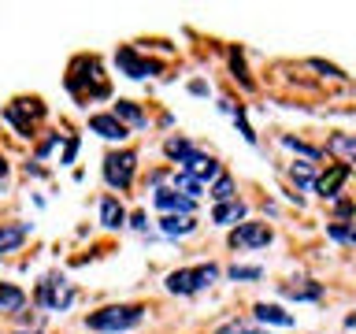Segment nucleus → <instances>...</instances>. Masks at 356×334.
<instances>
[{"label":"nucleus","mask_w":356,"mask_h":334,"mask_svg":"<svg viewBox=\"0 0 356 334\" xmlns=\"http://www.w3.org/2000/svg\"><path fill=\"white\" fill-rule=\"evenodd\" d=\"M78 71H86V74H67V89L78 97V100H100V97H108V82H104V71H100V60L97 56H78L74 60Z\"/></svg>","instance_id":"obj_1"},{"label":"nucleus","mask_w":356,"mask_h":334,"mask_svg":"<svg viewBox=\"0 0 356 334\" xmlns=\"http://www.w3.org/2000/svg\"><path fill=\"white\" fill-rule=\"evenodd\" d=\"M141 319H145L141 305H108V308L93 312V316H86V327L100 331V334H122V331H134Z\"/></svg>","instance_id":"obj_2"},{"label":"nucleus","mask_w":356,"mask_h":334,"mask_svg":"<svg viewBox=\"0 0 356 334\" xmlns=\"http://www.w3.org/2000/svg\"><path fill=\"white\" fill-rule=\"evenodd\" d=\"M216 278H219V267H216V264L178 267V271L167 275V289H171V294H182V297H189V294H200L204 286H211Z\"/></svg>","instance_id":"obj_3"},{"label":"nucleus","mask_w":356,"mask_h":334,"mask_svg":"<svg viewBox=\"0 0 356 334\" xmlns=\"http://www.w3.org/2000/svg\"><path fill=\"white\" fill-rule=\"evenodd\" d=\"M33 301L44 308V312H67L74 305V286L67 283L63 275H44L41 283H38V294H33Z\"/></svg>","instance_id":"obj_4"},{"label":"nucleus","mask_w":356,"mask_h":334,"mask_svg":"<svg viewBox=\"0 0 356 334\" xmlns=\"http://www.w3.org/2000/svg\"><path fill=\"white\" fill-rule=\"evenodd\" d=\"M134 171H138V156H134L130 149H122V152H108L104 156V182L111 189H130L134 182Z\"/></svg>","instance_id":"obj_5"},{"label":"nucleus","mask_w":356,"mask_h":334,"mask_svg":"<svg viewBox=\"0 0 356 334\" xmlns=\"http://www.w3.org/2000/svg\"><path fill=\"white\" fill-rule=\"evenodd\" d=\"M271 238H275V234H271L267 223H238V227L230 230L227 245H230L234 253H245V249H264Z\"/></svg>","instance_id":"obj_6"},{"label":"nucleus","mask_w":356,"mask_h":334,"mask_svg":"<svg viewBox=\"0 0 356 334\" xmlns=\"http://www.w3.org/2000/svg\"><path fill=\"white\" fill-rule=\"evenodd\" d=\"M115 63H119V71L127 74V78H149V74H160V71H163L160 63L141 60V56L130 49V45H122V49L115 52Z\"/></svg>","instance_id":"obj_7"},{"label":"nucleus","mask_w":356,"mask_h":334,"mask_svg":"<svg viewBox=\"0 0 356 334\" xmlns=\"http://www.w3.org/2000/svg\"><path fill=\"white\" fill-rule=\"evenodd\" d=\"M182 171H186L189 178H197L200 186L222 175V171H219V160H216V156H204V152H193V156H189V160L182 164Z\"/></svg>","instance_id":"obj_8"},{"label":"nucleus","mask_w":356,"mask_h":334,"mask_svg":"<svg viewBox=\"0 0 356 334\" xmlns=\"http://www.w3.org/2000/svg\"><path fill=\"white\" fill-rule=\"evenodd\" d=\"M349 175H353V167H349V164H334L327 175H319V178H316V193H319V197H327V200H330V197H338V193H341V186L349 182Z\"/></svg>","instance_id":"obj_9"},{"label":"nucleus","mask_w":356,"mask_h":334,"mask_svg":"<svg viewBox=\"0 0 356 334\" xmlns=\"http://www.w3.org/2000/svg\"><path fill=\"white\" fill-rule=\"evenodd\" d=\"M89 130L100 134L104 141H127V138H130V130L122 127L115 116H108V111H100V116H89Z\"/></svg>","instance_id":"obj_10"},{"label":"nucleus","mask_w":356,"mask_h":334,"mask_svg":"<svg viewBox=\"0 0 356 334\" xmlns=\"http://www.w3.org/2000/svg\"><path fill=\"white\" fill-rule=\"evenodd\" d=\"M152 205L167 212V216H193V200H186L182 193H175V189H156V197H152Z\"/></svg>","instance_id":"obj_11"},{"label":"nucleus","mask_w":356,"mask_h":334,"mask_svg":"<svg viewBox=\"0 0 356 334\" xmlns=\"http://www.w3.org/2000/svg\"><path fill=\"white\" fill-rule=\"evenodd\" d=\"M100 227H108V230L127 227V208L119 205V197H100Z\"/></svg>","instance_id":"obj_12"},{"label":"nucleus","mask_w":356,"mask_h":334,"mask_svg":"<svg viewBox=\"0 0 356 334\" xmlns=\"http://www.w3.org/2000/svg\"><path fill=\"white\" fill-rule=\"evenodd\" d=\"M26 234H30L26 223H0V253H15L26 241Z\"/></svg>","instance_id":"obj_13"},{"label":"nucleus","mask_w":356,"mask_h":334,"mask_svg":"<svg viewBox=\"0 0 356 334\" xmlns=\"http://www.w3.org/2000/svg\"><path fill=\"white\" fill-rule=\"evenodd\" d=\"M111 116H115V119L122 122V127L130 122L134 130H145V127H149V119L141 116V108L134 104V100H115V108H111Z\"/></svg>","instance_id":"obj_14"},{"label":"nucleus","mask_w":356,"mask_h":334,"mask_svg":"<svg viewBox=\"0 0 356 334\" xmlns=\"http://www.w3.org/2000/svg\"><path fill=\"white\" fill-rule=\"evenodd\" d=\"M286 297H297V301H319L323 297V286L312 283V278H293V283L282 286Z\"/></svg>","instance_id":"obj_15"},{"label":"nucleus","mask_w":356,"mask_h":334,"mask_svg":"<svg viewBox=\"0 0 356 334\" xmlns=\"http://www.w3.org/2000/svg\"><path fill=\"white\" fill-rule=\"evenodd\" d=\"M238 219H245L241 200H222V205H216V212H211V223H216V227H234Z\"/></svg>","instance_id":"obj_16"},{"label":"nucleus","mask_w":356,"mask_h":334,"mask_svg":"<svg viewBox=\"0 0 356 334\" xmlns=\"http://www.w3.org/2000/svg\"><path fill=\"white\" fill-rule=\"evenodd\" d=\"M160 230L167 234V238H186V234L197 230V223L189 219V216H163L160 219Z\"/></svg>","instance_id":"obj_17"},{"label":"nucleus","mask_w":356,"mask_h":334,"mask_svg":"<svg viewBox=\"0 0 356 334\" xmlns=\"http://www.w3.org/2000/svg\"><path fill=\"white\" fill-rule=\"evenodd\" d=\"M260 323H271V327H293V316L289 312H282L278 305H256V312H252Z\"/></svg>","instance_id":"obj_18"},{"label":"nucleus","mask_w":356,"mask_h":334,"mask_svg":"<svg viewBox=\"0 0 356 334\" xmlns=\"http://www.w3.org/2000/svg\"><path fill=\"white\" fill-rule=\"evenodd\" d=\"M26 305V294L15 283H0V312H22Z\"/></svg>","instance_id":"obj_19"},{"label":"nucleus","mask_w":356,"mask_h":334,"mask_svg":"<svg viewBox=\"0 0 356 334\" xmlns=\"http://www.w3.org/2000/svg\"><path fill=\"white\" fill-rule=\"evenodd\" d=\"M327 152H338V164H353V152H356L353 134H334L330 145H327Z\"/></svg>","instance_id":"obj_20"},{"label":"nucleus","mask_w":356,"mask_h":334,"mask_svg":"<svg viewBox=\"0 0 356 334\" xmlns=\"http://www.w3.org/2000/svg\"><path fill=\"white\" fill-rule=\"evenodd\" d=\"M171 189H175V193H182L186 200H193V197H200V189H204V186H200L197 178H189L186 171H175V186Z\"/></svg>","instance_id":"obj_21"},{"label":"nucleus","mask_w":356,"mask_h":334,"mask_svg":"<svg viewBox=\"0 0 356 334\" xmlns=\"http://www.w3.org/2000/svg\"><path fill=\"white\" fill-rule=\"evenodd\" d=\"M163 152L171 156V160H178V164H186V160H189V156H193L197 149H193V145H189L186 138H171V141L163 145Z\"/></svg>","instance_id":"obj_22"},{"label":"nucleus","mask_w":356,"mask_h":334,"mask_svg":"<svg viewBox=\"0 0 356 334\" xmlns=\"http://www.w3.org/2000/svg\"><path fill=\"white\" fill-rule=\"evenodd\" d=\"M230 71H234V78L249 89L252 86V78H249V71H245V60H241V49H230Z\"/></svg>","instance_id":"obj_23"},{"label":"nucleus","mask_w":356,"mask_h":334,"mask_svg":"<svg viewBox=\"0 0 356 334\" xmlns=\"http://www.w3.org/2000/svg\"><path fill=\"white\" fill-rule=\"evenodd\" d=\"M211 197H216L219 205H222V200H234V178L230 175H219L216 186H211Z\"/></svg>","instance_id":"obj_24"},{"label":"nucleus","mask_w":356,"mask_h":334,"mask_svg":"<svg viewBox=\"0 0 356 334\" xmlns=\"http://www.w3.org/2000/svg\"><path fill=\"white\" fill-rule=\"evenodd\" d=\"M216 334H264V331L252 327V323H245V319H230V323H222V327H216Z\"/></svg>","instance_id":"obj_25"},{"label":"nucleus","mask_w":356,"mask_h":334,"mask_svg":"<svg viewBox=\"0 0 356 334\" xmlns=\"http://www.w3.org/2000/svg\"><path fill=\"white\" fill-rule=\"evenodd\" d=\"M230 278L234 283H256V278H264V267H230Z\"/></svg>","instance_id":"obj_26"},{"label":"nucleus","mask_w":356,"mask_h":334,"mask_svg":"<svg viewBox=\"0 0 356 334\" xmlns=\"http://www.w3.org/2000/svg\"><path fill=\"white\" fill-rule=\"evenodd\" d=\"M289 175H293L297 186H312V167L308 164H293V167H289Z\"/></svg>","instance_id":"obj_27"},{"label":"nucleus","mask_w":356,"mask_h":334,"mask_svg":"<svg viewBox=\"0 0 356 334\" xmlns=\"http://www.w3.org/2000/svg\"><path fill=\"white\" fill-rule=\"evenodd\" d=\"M330 238L341 241V245H353V230L345 227V223H330Z\"/></svg>","instance_id":"obj_28"},{"label":"nucleus","mask_w":356,"mask_h":334,"mask_svg":"<svg viewBox=\"0 0 356 334\" xmlns=\"http://www.w3.org/2000/svg\"><path fill=\"white\" fill-rule=\"evenodd\" d=\"M74 152H78V138L67 141V149H63V156H60V164H74Z\"/></svg>","instance_id":"obj_29"},{"label":"nucleus","mask_w":356,"mask_h":334,"mask_svg":"<svg viewBox=\"0 0 356 334\" xmlns=\"http://www.w3.org/2000/svg\"><path fill=\"white\" fill-rule=\"evenodd\" d=\"M134 230H149V223H145V212H134Z\"/></svg>","instance_id":"obj_30"},{"label":"nucleus","mask_w":356,"mask_h":334,"mask_svg":"<svg viewBox=\"0 0 356 334\" xmlns=\"http://www.w3.org/2000/svg\"><path fill=\"white\" fill-rule=\"evenodd\" d=\"M8 182V164H4V156H0V186Z\"/></svg>","instance_id":"obj_31"},{"label":"nucleus","mask_w":356,"mask_h":334,"mask_svg":"<svg viewBox=\"0 0 356 334\" xmlns=\"http://www.w3.org/2000/svg\"><path fill=\"white\" fill-rule=\"evenodd\" d=\"M15 334H41V331H15Z\"/></svg>","instance_id":"obj_32"}]
</instances>
